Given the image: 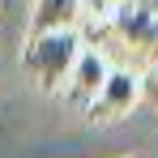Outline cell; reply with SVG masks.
I'll list each match as a JSON object with an SVG mask.
<instances>
[{
    "instance_id": "obj_4",
    "label": "cell",
    "mask_w": 158,
    "mask_h": 158,
    "mask_svg": "<svg viewBox=\"0 0 158 158\" xmlns=\"http://www.w3.org/2000/svg\"><path fill=\"white\" fill-rule=\"evenodd\" d=\"M107 56L103 52H94V47H81L77 52V60H73V69H69V77H64V98L73 107H85L94 103V94H98V85H103V77H107Z\"/></svg>"
},
{
    "instance_id": "obj_1",
    "label": "cell",
    "mask_w": 158,
    "mask_h": 158,
    "mask_svg": "<svg viewBox=\"0 0 158 158\" xmlns=\"http://www.w3.org/2000/svg\"><path fill=\"white\" fill-rule=\"evenodd\" d=\"M98 34L115 39L132 60L154 64L158 60V0H120Z\"/></svg>"
},
{
    "instance_id": "obj_2",
    "label": "cell",
    "mask_w": 158,
    "mask_h": 158,
    "mask_svg": "<svg viewBox=\"0 0 158 158\" xmlns=\"http://www.w3.org/2000/svg\"><path fill=\"white\" fill-rule=\"evenodd\" d=\"M85 47L77 30H43V34H30L26 52H22V69L39 81V90H60L77 52Z\"/></svg>"
},
{
    "instance_id": "obj_3",
    "label": "cell",
    "mask_w": 158,
    "mask_h": 158,
    "mask_svg": "<svg viewBox=\"0 0 158 158\" xmlns=\"http://www.w3.org/2000/svg\"><path fill=\"white\" fill-rule=\"evenodd\" d=\"M137 103H141V73H132V69H107L103 85H98L94 103L85 111H90V120H120Z\"/></svg>"
},
{
    "instance_id": "obj_6",
    "label": "cell",
    "mask_w": 158,
    "mask_h": 158,
    "mask_svg": "<svg viewBox=\"0 0 158 158\" xmlns=\"http://www.w3.org/2000/svg\"><path fill=\"white\" fill-rule=\"evenodd\" d=\"M141 98H145V107L158 115V60L145 64V73H141Z\"/></svg>"
},
{
    "instance_id": "obj_5",
    "label": "cell",
    "mask_w": 158,
    "mask_h": 158,
    "mask_svg": "<svg viewBox=\"0 0 158 158\" xmlns=\"http://www.w3.org/2000/svg\"><path fill=\"white\" fill-rule=\"evenodd\" d=\"M77 22H81V0H34L30 34H43V30H77Z\"/></svg>"
}]
</instances>
